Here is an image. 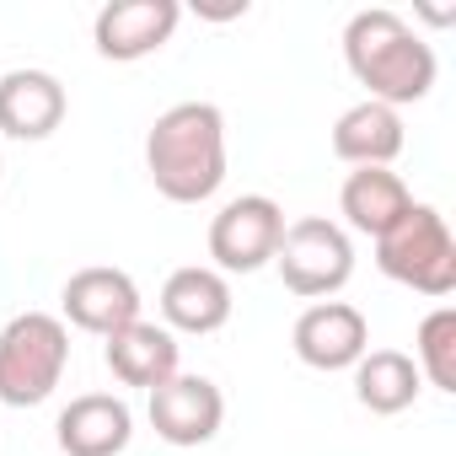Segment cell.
Here are the masks:
<instances>
[{
    "label": "cell",
    "mask_w": 456,
    "mask_h": 456,
    "mask_svg": "<svg viewBox=\"0 0 456 456\" xmlns=\"http://www.w3.org/2000/svg\"><path fill=\"white\" fill-rule=\"evenodd\" d=\"M177 22H183L177 0H108L92 22V44L113 65H134V60L167 49Z\"/></svg>",
    "instance_id": "obj_8"
},
{
    "label": "cell",
    "mask_w": 456,
    "mask_h": 456,
    "mask_svg": "<svg viewBox=\"0 0 456 456\" xmlns=\"http://www.w3.org/2000/svg\"><path fill=\"white\" fill-rule=\"evenodd\" d=\"M145 172L172 204L215 199L225 183V113L215 102H172L145 134Z\"/></svg>",
    "instance_id": "obj_2"
},
{
    "label": "cell",
    "mask_w": 456,
    "mask_h": 456,
    "mask_svg": "<svg viewBox=\"0 0 456 456\" xmlns=\"http://www.w3.org/2000/svg\"><path fill=\"white\" fill-rule=\"evenodd\" d=\"M408 204H413V193H408V183L392 167H354L344 177V188H338L344 225H349V232H360V237H370V242L381 232H392V225L408 215Z\"/></svg>",
    "instance_id": "obj_16"
},
{
    "label": "cell",
    "mask_w": 456,
    "mask_h": 456,
    "mask_svg": "<svg viewBox=\"0 0 456 456\" xmlns=\"http://www.w3.org/2000/svg\"><path fill=\"white\" fill-rule=\"evenodd\" d=\"M376 269L429 301H445L456 290V237L435 204H408V215L392 232L376 237Z\"/></svg>",
    "instance_id": "obj_3"
},
{
    "label": "cell",
    "mask_w": 456,
    "mask_h": 456,
    "mask_svg": "<svg viewBox=\"0 0 456 456\" xmlns=\"http://www.w3.org/2000/svg\"><path fill=\"white\" fill-rule=\"evenodd\" d=\"M408 145V129H403V113L387 108V102H354L338 113L333 124V156L344 167H392Z\"/></svg>",
    "instance_id": "obj_15"
},
{
    "label": "cell",
    "mask_w": 456,
    "mask_h": 456,
    "mask_svg": "<svg viewBox=\"0 0 456 456\" xmlns=\"http://www.w3.org/2000/svg\"><path fill=\"white\" fill-rule=\"evenodd\" d=\"M274 269H280V280H285L290 296H301V301H333L354 280V242H349V232H344L338 220L301 215V220L285 225Z\"/></svg>",
    "instance_id": "obj_5"
},
{
    "label": "cell",
    "mask_w": 456,
    "mask_h": 456,
    "mask_svg": "<svg viewBox=\"0 0 456 456\" xmlns=\"http://www.w3.org/2000/svg\"><path fill=\"white\" fill-rule=\"evenodd\" d=\"M413 365L435 392H456V306H435L413 333Z\"/></svg>",
    "instance_id": "obj_18"
},
{
    "label": "cell",
    "mask_w": 456,
    "mask_h": 456,
    "mask_svg": "<svg viewBox=\"0 0 456 456\" xmlns=\"http://www.w3.org/2000/svg\"><path fill=\"white\" fill-rule=\"evenodd\" d=\"M296 360L312 370H354L360 354L370 349V322L349 301H312L296 328H290Z\"/></svg>",
    "instance_id": "obj_10"
},
{
    "label": "cell",
    "mask_w": 456,
    "mask_h": 456,
    "mask_svg": "<svg viewBox=\"0 0 456 456\" xmlns=\"http://www.w3.org/2000/svg\"><path fill=\"white\" fill-rule=\"evenodd\" d=\"M344 65L349 76L365 86L370 102H387V108H408V102H424L435 92V76H440V60L429 49V38L387 12V6H370V12H354L349 28H344Z\"/></svg>",
    "instance_id": "obj_1"
},
{
    "label": "cell",
    "mask_w": 456,
    "mask_h": 456,
    "mask_svg": "<svg viewBox=\"0 0 456 456\" xmlns=\"http://www.w3.org/2000/svg\"><path fill=\"white\" fill-rule=\"evenodd\" d=\"M70 365V328L49 312H22L0 328V403L38 408L54 397Z\"/></svg>",
    "instance_id": "obj_4"
},
{
    "label": "cell",
    "mask_w": 456,
    "mask_h": 456,
    "mask_svg": "<svg viewBox=\"0 0 456 456\" xmlns=\"http://www.w3.org/2000/svg\"><path fill=\"white\" fill-rule=\"evenodd\" d=\"M285 209L269 193H242V199H225L220 215L209 220V258L215 274H258L274 264L280 237H285Z\"/></svg>",
    "instance_id": "obj_6"
},
{
    "label": "cell",
    "mask_w": 456,
    "mask_h": 456,
    "mask_svg": "<svg viewBox=\"0 0 456 456\" xmlns=\"http://www.w3.org/2000/svg\"><path fill=\"white\" fill-rule=\"evenodd\" d=\"M54 440L65 456H124L134 440V413L113 392H81L60 408Z\"/></svg>",
    "instance_id": "obj_12"
},
{
    "label": "cell",
    "mask_w": 456,
    "mask_h": 456,
    "mask_svg": "<svg viewBox=\"0 0 456 456\" xmlns=\"http://www.w3.org/2000/svg\"><path fill=\"white\" fill-rule=\"evenodd\" d=\"M151 429L167 440V445H177V451H188V445H209L215 435H220V424H225V392L209 381V376H188V370H177L172 381H161L156 392H151Z\"/></svg>",
    "instance_id": "obj_7"
},
{
    "label": "cell",
    "mask_w": 456,
    "mask_h": 456,
    "mask_svg": "<svg viewBox=\"0 0 456 456\" xmlns=\"http://www.w3.org/2000/svg\"><path fill=\"white\" fill-rule=\"evenodd\" d=\"M102 360L113 370L118 387H140V392H156L161 381H172L183 370V344L161 328V322H129L118 328L113 338H102Z\"/></svg>",
    "instance_id": "obj_14"
},
{
    "label": "cell",
    "mask_w": 456,
    "mask_h": 456,
    "mask_svg": "<svg viewBox=\"0 0 456 456\" xmlns=\"http://www.w3.org/2000/svg\"><path fill=\"white\" fill-rule=\"evenodd\" d=\"M0 172H6V167H0Z\"/></svg>",
    "instance_id": "obj_19"
},
{
    "label": "cell",
    "mask_w": 456,
    "mask_h": 456,
    "mask_svg": "<svg viewBox=\"0 0 456 456\" xmlns=\"http://www.w3.org/2000/svg\"><path fill=\"white\" fill-rule=\"evenodd\" d=\"M70 113L65 81L49 70H6L0 76V134L6 140H49Z\"/></svg>",
    "instance_id": "obj_13"
},
{
    "label": "cell",
    "mask_w": 456,
    "mask_h": 456,
    "mask_svg": "<svg viewBox=\"0 0 456 456\" xmlns=\"http://www.w3.org/2000/svg\"><path fill=\"white\" fill-rule=\"evenodd\" d=\"M232 280L204 269V264H188V269H172L167 285H161V328L177 338H204V333H220L232 322Z\"/></svg>",
    "instance_id": "obj_11"
},
{
    "label": "cell",
    "mask_w": 456,
    "mask_h": 456,
    "mask_svg": "<svg viewBox=\"0 0 456 456\" xmlns=\"http://www.w3.org/2000/svg\"><path fill=\"white\" fill-rule=\"evenodd\" d=\"M60 306L70 328L92 333V338H113L118 328L140 322V285L124 274V269H108V264H92V269H76L60 290Z\"/></svg>",
    "instance_id": "obj_9"
},
{
    "label": "cell",
    "mask_w": 456,
    "mask_h": 456,
    "mask_svg": "<svg viewBox=\"0 0 456 456\" xmlns=\"http://www.w3.org/2000/svg\"><path fill=\"white\" fill-rule=\"evenodd\" d=\"M424 392V376L419 365L403 354V349H365L360 365H354V403L376 419H392L403 408H413Z\"/></svg>",
    "instance_id": "obj_17"
}]
</instances>
